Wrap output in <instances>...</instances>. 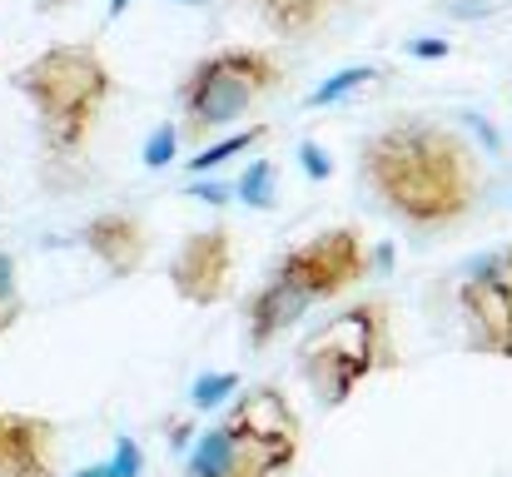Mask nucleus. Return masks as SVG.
I'll list each match as a JSON object with an SVG mask.
<instances>
[{
	"instance_id": "14",
	"label": "nucleus",
	"mask_w": 512,
	"mask_h": 477,
	"mask_svg": "<svg viewBox=\"0 0 512 477\" xmlns=\"http://www.w3.org/2000/svg\"><path fill=\"white\" fill-rule=\"evenodd\" d=\"M378 80V70L373 65H343V70H334L324 85H314L309 90V110H329V105H339V100H348V95H358L363 85H373Z\"/></svg>"
},
{
	"instance_id": "1",
	"label": "nucleus",
	"mask_w": 512,
	"mask_h": 477,
	"mask_svg": "<svg viewBox=\"0 0 512 477\" xmlns=\"http://www.w3.org/2000/svg\"><path fill=\"white\" fill-rule=\"evenodd\" d=\"M358 179L378 209L413 234H448L483 204V155L443 120L403 115L358 145Z\"/></svg>"
},
{
	"instance_id": "6",
	"label": "nucleus",
	"mask_w": 512,
	"mask_h": 477,
	"mask_svg": "<svg viewBox=\"0 0 512 477\" xmlns=\"http://www.w3.org/2000/svg\"><path fill=\"white\" fill-rule=\"evenodd\" d=\"M368 269H373V249H368V239H363L358 224L319 229V234H309L304 244H294V249H284L274 259V274L289 279V284H299L314 299V309L343 299L353 284L368 279Z\"/></svg>"
},
{
	"instance_id": "15",
	"label": "nucleus",
	"mask_w": 512,
	"mask_h": 477,
	"mask_svg": "<svg viewBox=\"0 0 512 477\" xmlns=\"http://www.w3.org/2000/svg\"><path fill=\"white\" fill-rule=\"evenodd\" d=\"M234 194H239L249 209H274V204H279V164H274V159H249V169L239 174Z\"/></svg>"
},
{
	"instance_id": "3",
	"label": "nucleus",
	"mask_w": 512,
	"mask_h": 477,
	"mask_svg": "<svg viewBox=\"0 0 512 477\" xmlns=\"http://www.w3.org/2000/svg\"><path fill=\"white\" fill-rule=\"evenodd\" d=\"M304 453V423L274 383L239 388L219 423H209L189 458L184 477H279Z\"/></svg>"
},
{
	"instance_id": "8",
	"label": "nucleus",
	"mask_w": 512,
	"mask_h": 477,
	"mask_svg": "<svg viewBox=\"0 0 512 477\" xmlns=\"http://www.w3.org/2000/svg\"><path fill=\"white\" fill-rule=\"evenodd\" d=\"M458 318H463V343L473 353L512 363V294L473 264L458 279Z\"/></svg>"
},
{
	"instance_id": "5",
	"label": "nucleus",
	"mask_w": 512,
	"mask_h": 477,
	"mask_svg": "<svg viewBox=\"0 0 512 477\" xmlns=\"http://www.w3.org/2000/svg\"><path fill=\"white\" fill-rule=\"evenodd\" d=\"M284 90V65L264 45H224L194 60L174 90L179 105V135L204 140L219 130H234L249 110H259L269 95Z\"/></svg>"
},
{
	"instance_id": "16",
	"label": "nucleus",
	"mask_w": 512,
	"mask_h": 477,
	"mask_svg": "<svg viewBox=\"0 0 512 477\" xmlns=\"http://www.w3.org/2000/svg\"><path fill=\"white\" fill-rule=\"evenodd\" d=\"M244 388V378L234 373V368H214V373H199L194 383H189V408L194 413H209V408H224L234 393Z\"/></svg>"
},
{
	"instance_id": "9",
	"label": "nucleus",
	"mask_w": 512,
	"mask_h": 477,
	"mask_svg": "<svg viewBox=\"0 0 512 477\" xmlns=\"http://www.w3.org/2000/svg\"><path fill=\"white\" fill-rule=\"evenodd\" d=\"M0 477H60V428L45 413L0 408Z\"/></svg>"
},
{
	"instance_id": "17",
	"label": "nucleus",
	"mask_w": 512,
	"mask_h": 477,
	"mask_svg": "<svg viewBox=\"0 0 512 477\" xmlns=\"http://www.w3.org/2000/svg\"><path fill=\"white\" fill-rule=\"evenodd\" d=\"M25 318V289H20V264L10 249H0V338Z\"/></svg>"
},
{
	"instance_id": "24",
	"label": "nucleus",
	"mask_w": 512,
	"mask_h": 477,
	"mask_svg": "<svg viewBox=\"0 0 512 477\" xmlns=\"http://www.w3.org/2000/svg\"><path fill=\"white\" fill-rule=\"evenodd\" d=\"M125 10H130V0H110V20H120Z\"/></svg>"
},
{
	"instance_id": "11",
	"label": "nucleus",
	"mask_w": 512,
	"mask_h": 477,
	"mask_svg": "<svg viewBox=\"0 0 512 477\" xmlns=\"http://www.w3.org/2000/svg\"><path fill=\"white\" fill-rule=\"evenodd\" d=\"M314 309V299L299 289V284H289V279H279L274 269L264 274V284L249 294V304H244V343L254 348V353H269L294 323H304Z\"/></svg>"
},
{
	"instance_id": "7",
	"label": "nucleus",
	"mask_w": 512,
	"mask_h": 477,
	"mask_svg": "<svg viewBox=\"0 0 512 477\" xmlns=\"http://www.w3.org/2000/svg\"><path fill=\"white\" fill-rule=\"evenodd\" d=\"M234 264H239V244H234L229 224L194 229V234L179 239L170 259V289L189 309H214L234 289Z\"/></svg>"
},
{
	"instance_id": "21",
	"label": "nucleus",
	"mask_w": 512,
	"mask_h": 477,
	"mask_svg": "<svg viewBox=\"0 0 512 477\" xmlns=\"http://www.w3.org/2000/svg\"><path fill=\"white\" fill-rule=\"evenodd\" d=\"M299 164H304L309 179H329V174H334V159L324 155V145H314V140L299 145Z\"/></svg>"
},
{
	"instance_id": "13",
	"label": "nucleus",
	"mask_w": 512,
	"mask_h": 477,
	"mask_svg": "<svg viewBox=\"0 0 512 477\" xmlns=\"http://www.w3.org/2000/svg\"><path fill=\"white\" fill-rule=\"evenodd\" d=\"M269 140V125H249V130H229V135H219V140H209L199 155L189 159V174L194 179H204L209 169H219V164H229V159L249 155L254 145H264Z\"/></svg>"
},
{
	"instance_id": "26",
	"label": "nucleus",
	"mask_w": 512,
	"mask_h": 477,
	"mask_svg": "<svg viewBox=\"0 0 512 477\" xmlns=\"http://www.w3.org/2000/svg\"><path fill=\"white\" fill-rule=\"evenodd\" d=\"M40 5H65V0H40Z\"/></svg>"
},
{
	"instance_id": "25",
	"label": "nucleus",
	"mask_w": 512,
	"mask_h": 477,
	"mask_svg": "<svg viewBox=\"0 0 512 477\" xmlns=\"http://www.w3.org/2000/svg\"><path fill=\"white\" fill-rule=\"evenodd\" d=\"M174 5H189L194 10V5H209V0H174Z\"/></svg>"
},
{
	"instance_id": "4",
	"label": "nucleus",
	"mask_w": 512,
	"mask_h": 477,
	"mask_svg": "<svg viewBox=\"0 0 512 477\" xmlns=\"http://www.w3.org/2000/svg\"><path fill=\"white\" fill-rule=\"evenodd\" d=\"M398 368L393 309L383 299H358L329 323L309 328L299 343V373L324 408H343L363 383Z\"/></svg>"
},
{
	"instance_id": "19",
	"label": "nucleus",
	"mask_w": 512,
	"mask_h": 477,
	"mask_svg": "<svg viewBox=\"0 0 512 477\" xmlns=\"http://www.w3.org/2000/svg\"><path fill=\"white\" fill-rule=\"evenodd\" d=\"M179 140H184V135H179V125H170V120H165V125H155V130H150L145 155H140V159H145L150 169H165V164L179 155Z\"/></svg>"
},
{
	"instance_id": "20",
	"label": "nucleus",
	"mask_w": 512,
	"mask_h": 477,
	"mask_svg": "<svg viewBox=\"0 0 512 477\" xmlns=\"http://www.w3.org/2000/svg\"><path fill=\"white\" fill-rule=\"evenodd\" d=\"M473 269H483L493 284H503V289L512 294V239L508 244H498V249H488V254H478V259H473Z\"/></svg>"
},
{
	"instance_id": "18",
	"label": "nucleus",
	"mask_w": 512,
	"mask_h": 477,
	"mask_svg": "<svg viewBox=\"0 0 512 477\" xmlns=\"http://www.w3.org/2000/svg\"><path fill=\"white\" fill-rule=\"evenodd\" d=\"M140 473H145V448L135 438H115V453L105 463H90L75 477H140Z\"/></svg>"
},
{
	"instance_id": "2",
	"label": "nucleus",
	"mask_w": 512,
	"mask_h": 477,
	"mask_svg": "<svg viewBox=\"0 0 512 477\" xmlns=\"http://www.w3.org/2000/svg\"><path fill=\"white\" fill-rule=\"evenodd\" d=\"M10 85L35 110L40 145H45V155L55 159V164H75V159L85 155V145L100 130L105 105L115 100V70L85 40L50 45V50L30 55L10 75Z\"/></svg>"
},
{
	"instance_id": "23",
	"label": "nucleus",
	"mask_w": 512,
	"mask_h": 477,
	"mask_svg": "<svg viewBox=\"0 0 512 477\" xmlns=\"http://www.w3.org/2000/svg\"><path fill=\"white\" fill-rule=\"evenodd\" d=\"M408 50H413L418 60H448V55H453V45H448V40H433V35H423V40H413Z\"/></svg>"
},
{
	"instance_id": "22",
	"label": "nucleus",
	"mask_w": 512,
	"mask_h": 477,
	"mask_svg": "<svg viewBox=\"0 0 512 477\" xmlns=\"http://www.w3.org/2000/svg\"><path fill=\"white\" fill-rule=\"evenodd\" d=\"M184 194L199 199V204H224V199H229V184H219V179H194Z\"/></svg>"
},
{
	"instance_id": "10",
	"label": "nucleus",
	"mask_w": 512,
	"mask_h": 477,
	"mask_svg": "<svg viewBox=\"0 0 512 477\" xmlns=\"http://www.w3.org/2000/svg\"><path fill=\"white\" fill-rule=\"evenodd\" d=\"M80 244L90 249V259L110 274V279H130L150 264V224L130 209H100L85 219Z\"/></svg>"
},
{
	"instance_id": "12",
	"label": "nucleus",
	"mask_w": 512,
	"mask_h": 477,
	"mask_svg": "<svg viewBox=\"0 0 512 477\" xmlns=\"http://www.w3.org/2000/svg\"><path fill=\"white\" fill-rule=\"evenodd\" d=\"M234 5L254 10L259 25L279 40H309L339 15L343 0H234Z\"/></svg>"
}]
</instances>
